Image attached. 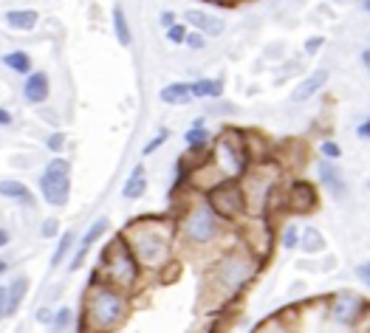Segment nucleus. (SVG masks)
<instances>
[{"label":"nucleus","mask_w":370,"mask_h":333,"mask_svg":"<svg viewBox=\"0 0 370 333\" xmlns=\"http://www.w3.org/2000/svg\"><path fill=\"white\" fill-rule=\"evenodd\" d=\"M122 238L144 271H161L172 260L175 229L170 217H136L128 224Z\"/></svg>","instance_id":"obj_1"},{"label":"nucleus","mask_w":370,"mask_h":333,"mask_svg":"<svg viewBox=\"0 0 370 333\" xmlns=\"http://www.w3.org/2000/svg\"><path fill=\"white\" fill-rule=\"evenodd\" d=\"M82 327L88 333H111L116 330L128 311H130V299L125 291L119 288H111L105 283H90L88 294H85V302H82Z\"/></svg>","instance_id":"obj_2"},{"label":"nucleus","mask_w":370,"mask_h":333,"mask_svg":"<svg viewBox=\"0 0 370 333\" xmlns=\"http://www.w3.org/2000/svg\"><path fill=\"white\" fill-rule=\"evenodd\" d=\"M139 274H142V269H139V263H136L130 246L125 243V238H114V240L102 249L100 266H97V271H94V277H102L105 285L119 288V291L133 288V285L139 283Z\"/></svg>","instance_id":"obj_3"},{"label":"nucleus","mask_w":370,"mask_h":333,"mask_svg":"<svg viewBox=\"0 0 370 333\" xmlns=\"http://www.w3.org/2000/svg\"><path fill=\"white\" fill-rule=\"evenodd\" d=\"M257 269H260V260L249 249H232V252H226L215 263V269H212V285L226 299H232V297H238L254 280Z\"/></svg>","instance_id":"obj_4"},{"label":"nucleus","mask_w":370,"mask_h":333,"mask_svg":"<svg viewBox=\"0 0 370 333\" xmlns=\"http://www.w3.org/2000/svg\"><path fill=\"white\" fill-rule=\"evenodd\" d=\"M212 167L226 178V181H238L246 175L249 170V144L246 136L235 128H226L215 136L212 142Z\"/></svg>","instance_id":"obj_5"},{"label":"nucleus","mask_w":370,"mask_h":333,"mask_svg":"<svg viewBox=\"0 0 370 333\" xmlns=\"http://www.w3.org/2000/svg\"><path fill=\"white\" fill-rule=\"evenodd\" d=\"M221 235V217L212 212V206L204 201L193 203L181 215V238L190 246H210Z\"/></svg>","instance_id":"obj_6"},{"label":"nucleus","mask_w":370,"mask_h":333,"mask_svg":"<svg viewBox=\"0 0 370 333\" xmlns=\"http://www.w3.org/2000/svg\"><path fill=\"white\" fill-rule=\"evenodd\" d=\"M40 192L48 206H65L71 201V161L68 158H54L43 178H40Z\"/></svg>","instance_id":"obj_7"},{"label":"nucleus","mask_w":370,"mask_h":333,"mask_svg":"<svg viewBox=\"0 0 370 333\" xmlns=\"http://www.w3.org/2000/svg\"><path fill=\"white\" fill-rule=\"evenodd\" d=\"M207 203L221 220H240L246 215V195L240 181H221L207 192Z\"/></svg>","instance_id":"obj_8"},{"label":"nucleus","mask_w":370,"mask_h":333,"mask_svg":"<svg viewBox=\"0 0 370 333\" xmlns=\"http://www.w3.org/2000/svg\"><path fill=\"white\" fill-rule=\"evenodd\" d=\"M317 203H320V195L308 181H294L286 192V209L294 215H308L317 209Z\"/></svg>","instance_id":"obj_9"},{"label":"nucleus","mask_w":370,"mask_h":333,"mask_svg":"<svg viewBox=\"0 0 370 333\" xmlns=\"http://www.w3.org/2000/svg\"><path fill=\"white\" fill-rule=\"evenodd\" d=\"M184 26H187V29H196V32H201L204 37H218V34H224V29H226L224 18H218V15H210V12H198V9L184 12Z\"/></svg>","instance_id":"obj_10"},{"label":"nucleus","mask_w":370,"mask_h":333,"mask_svg":"<svg viewBox=\"0 0 370 333\" xmlns=\"http://www.w3.org/2000/svg\"><path fill=\"white\" fill-rule=\"evenodd\" d=\"M362 308H364V302H362V297H359V294H353V291H339V294L334 297L331 313H334V319H336V322L350 325V322L362 313Z\"/></svg>","instance_id":"obj_11"},{"label":"nucleus","mask_w":370,"mask_h":333,"mask_svg":"<svg viewBox=\"0 0 370 333\" xmlns=\"http://www.w3.org/2000/svg\"><path fill=\"white\" fill-rule=\"evenodd\" d=\"M108 226H111V224H108V217H100V220H94V224H90V229L82 235V240H79V249H76V254H74V260H71V266H68L71 271H76V269L82 266L85 254L90 252V246H94V243H97V240H100V238L108 232Z\"/></svg>","instance_id":"obj_12"},{"label":"nucleus","mask_w":370,"mask_h":333,"mask_svg":"<svg viewBox=\"0 0 370 333\" xmlns=\"http://www.w3.org/2000/svg\"><path fill=\"white\" fill-rule=\"evenodd\" d=\"M328 85V68H317V71H311L297 88H294V93H292V102L294 104H300V102H308L311 96H317L322 88Z\"/></svg>","instance_id":"obj_13"},{"label":"nucleus","mask_w":370,"mask_h":333,"mask_svg":"<svg viewBox=\"0 0 370 333\" xmlns=\"http://www.w3.org/2000/svg\"><path fill=\"white\" fill-rule=\"evenodd\" d=\"M48 93H51L48 74H46V71H32L29 79H26V85H23V96H26V102L40 104V102L48 99Z\"/></svg>","instance_id":"obj_14"},{"label":"nucleus","mask_w":370,"mask_h":333,"mask_svg":"<svg viewBox=\"0 0 370 333\" xmlns=\"http://www.w3.org/2000/svg\"><path fill=\"white\" fill-rule=\"evenodd\" d=\"M320 178H322L325 189H328L334 198H342V195H345V178H342V172H339L336 164L322 161V164H320Z\"/></svg>","instance_id":"obj_15"},{"label":"nucleus","mask_w":370,"mask_h":333,"mask_svg":"<svg viewBox=\"0 0 370 333\" xmlns=\"http://www.w3.org/2000/svg\"><path fill=\"white\" fill-rule=\"evenodd\" d=\"M0 195L4 198H12V201H20V203H26V206H32L34 203V195H32V189L23 184V181H0Z\"/></svg>","instance_id":"obj_16"},{"label":"nucleus","mask_w":370,"mask_h":333,"mask_svg":"<svg viewBox=\"0 0 370 333\" xmlns=\"http://www.w3.org/2000/svg\"><path fill=\"white\" fill-rule=\"evenodd\" d=\"M158 99L167 102V104H187L193 99V93H190L187 82H172V85H167V88L158 90Z\"/></svg>","instance_id":"obj_17"},{"label":"nucleus","mask_w":370,"mask_h":333,"mask_svg":"<svg viewBox=\"0 0 370 333\" xmlns=\"http://www.w3.org/2000/svg\"><path fill=\"white\" fill-rule=\"evenodd\" d=\"M144 192H147V172H144V167L139 164V167H133L128 184H125V189H122V195H125L128 201H136V198H142Z\"/></svg>","instance_id":"obj_18"},{"label":"nucleus","mask_w":370,"mask_h":333,"mask_svg":"<svg viewBox=\"0 0 370 333\" xmlns=\"http://www.w3.org/2000/svg\"><path fill=\"white\" fill-rule=\"evenodd\" d=\"M37 20H40V15L34 9H12V12H6V23L12 29H20V32H32L37 26Z\"/></svg>","instance_id":"obj_19"},{"label":"nucleus","mask_w":370,"mask_h":333,"mask_svg":"<svg viewBox=\"0 0 370 333\" xmlns=\"http://www.w3.org/2000/svg\"><path fill=\"white\" fill-rule=\"evenodd\" d=\"M190 93L196 99H218L224 93V82L221 79H196L190 85Z\"/></svg>","instance_id":"obj_20"},{"label":"nucleus","mask_w":370,"mask_h":333,"mask_svg":"<svg viewBox=\"0 0 370 333\" xmlns=\"http://www.w3.org/2000/svg\"><path fill=\"white\" fill-rule=\"evenodd\" d=\"M114 34H116L119 46H130L133 43V34H130V26H128V15H125L122 4L114 6Z\"/></svg>","instance_id":"obj_21"},{"label":"nucleus","mask_w":370,"mask_h":333,"mask_svg":"<svg viewBox=\"0 0 370 333\" xmlns=\"http://www.w3.org/2000/svg\"><path fill=\"white\" fill-rule=\"evenodd\" d=\"M300 249H303L306 254H320V252H325V238H322V232L314 229V226L303 229V232H300Z\"/></svg>","instance_id":"obj_22"},{"label":"nucleus","mask_w":370,"mask_h":333,"mask_svg":"<svg viewBox=\"0 0 370 333\" xmlns=\"http://www.w3.org/2000/svg\"><path fill=\"white\" fill-rule=\"evenodd\" d=\"M210 142H212V136H210L204 119H196L193 128L187 130V144H190V150H204Z\"/></svg>","instance_id":"obj_23"},{"label":"nucleus","mask_w":370,"mask_h":333,"mask_svg":"<svg viewBox=\"0 0 370 333\" xmlns=\"http://www.w3.org/2000/svg\"><path fill=\"white\" fill-rule=\"evenodd\" d=\"M4 62H6L12 71H18V74H32V57H29L26 51H9V54L4 57Z\"/></svg>","instance_id":"obj_24"},{"label":"nucleus","mask_w":370,"mask_h":333,"mask_svg":"<svg viewBox=\"0 0 370 333\" xmlns=\"http://www.w3.org/2000/svg\"><path fill=\"white\" fill-rule=\"evenodd\" d=\"M71 243H74V232H65V235H60V243H57V249H54V257H51V269H57V266L65 260V254H68Z\"/></svg>","instance_id":"obj_25"},{"label":"nucleus","mask_w":370,"mask_h":333,"mask_svg":"<svg viewBox=\"0 0 370 333\" xmlns=\"http://www.w3.org/2000/svg\"><path fill=\"white\" fill-rule=\"evenodd\" d=\"M26 291H29V280H26V277H18V280L9 285V299H12V308H15V311L20 308V302H23V297H26Z\"/></svg>","instance_id":"obj_26"},{"label":"nucleus","mask_w":370,"mask_h":333,"mask_svg":"<svg viewBox=\"0 0 370 333\" xmlns=\"http://www.w3.org/2000/svg\"><path fill=\"white\" fill-rule=\"evenodd\" d=\"M71 319H74V311H71L68 305H62V308L54 313V319H51V327H54V333H62V330H68V327H71Z\"/></svg>","instance_id":"obj_27"},{"label":"nucleus","mask_w":370,"mask_h":333,"mask_svg":"<svg viewBox=\"0 0 370 333\" xmlns=\"http://www.w3.org/2000/svg\"><path fill=\"white\" fill-rule=\"evenodd\" d=\"M280 243H283V249H297L300 246V226L297 224H289L283 229V235H280Z\"/></svg>","instance_id":"obj_28"},{"label":"nucleus","mask_w":370,"mask_h":333,"mask_svg":"<svg viewBox=\"0 0 370 333\" xmlns=\"http://www.w3.org/2000/svg\"><path fill=\"white\" fill-rule=\"evenodd\" d=\"M57 235H60V220H57V217H46V220H43V226H40V238L54 240Z\"/></svg>","instance_id":"obj_29"},{"label":"nucleus","mask_w":370,"mask_h":333,"mask_svg":"<svg viewBox=\"0 0 370 333\" xmlns=\"http://www.w3.org/2000/svg\"><path fill=\"white\" fill-rule=\"evenodd\" d=\"M167 139H170V130H158V133H156V139H150V142L142 147V156H150V153H156V150H158V147H161Z\"/></svg>","instance_id":"obj_30"},{"label":"nucleus","mask_w":370,"mask_h":333,"mask_svg":"<svg viewBox=\"0 0 370 333\" xmlns=\"http://www.w3.org/2000/svg\"><path fill=\"white\" fill-rule=\"evenodd\" d=\"M15 308H12V299H9V285H0V319L12 316Z\"/></svg>","instance_id":"obj_31"},{"label":"nucleus","mask_w":370,"mask_h":333,"mask_svg":"<svg viewBox=\"0 0 370 333\" xmlns=\"http://www.w3.org/2000/svg\"><path fill=\"white\" fill-rule=\"evenodd\" d=\"M187 34H190V29L184 26V23H175V26L167 29V40L170 43H184V40H187Z\"/></svg>","instance_id":"obj_32"},{"label":"nucleus","mask_w":370,"mask_h":333,"mask_svg":"<svg viewBox=\"0 0 370 333\" xmlns=\"http://www.w3.org/2000/svg\"><path fill=\"white\" fill-rule=\"evenodd\" d=\"M320 153H322V158H331V161H336V158L342 156L339 144H336V142H331V139H325V142L320 144Z\"/></svg>","instance_id":"obj_33"},{"label":"nucleus","mask_w":370,"mask_h":333,"mask_svg":"<svg viewBox=\"0 0 370 333\" xmlns=\"http://www.w3.org/2000/svg\"><path fill=\"white\" fill-rule=\"evenodd\" d=\"M184 46H190L193 51H198V48H204V46H207V37H204L201 32H190V34H187V40H184Z\"/></svg>","instance_id":"obj_34"},{"label":"nucleus","mask_w":370,"mask_h":333,"mask_svg":"<svg viewBox=\"0 0 370 333\" xmlns=\"http://www.w3.org/2000/svg\"><path fill=\"white\" fill-rule=\"evenodd\" d=\"M46 147H48L51 153H60V150L65 147V133H51L48 142H46Z\"/></svg>","instance_id":"obj_35"},{"label":"nucleus","mask_w":370,"mask_h":333,"mask_svg":"<svg viewBox=\"0 0 370 333\" xmlns=\"http://www.w3.org/2000/svg\"><path fill=\"white\" fill-rule=\"evenodd\" d=\"M322 46H325V37H314V40L306 43V51H308V54H317Z\"/></svg>","instance_id":"obj_36"},{"label":"nucleus","mask_w":370,"mask_h":333,"mask_svg":"<svg viewBox=\"0 0 370 333\" xmlns=\"http://www.w3.org/2000/svg\"><path fill=\"white\" fill-rule=\"evenodd\" d=\"M356 277H359L362 283H367V285H370V260H367V263H362V266L356 269Z\"/></svg>","instance_id":"obj_37"},{"label":"nucleus","mask_w":370,"mask_h":333,"mask_svg":"<svg viewBox=\"0 0 370 333\" xmlns=\"http://www.w3.org/2000/svg\"><path fill=\"white\" fill-rule=\"evenodd\" d=\"M356 136H359V139H370V116L362 119V125L356 128Z\"/></svg>","instance_id":"obj_38"},{"label":"nucleus","mask_w":370,"mask_h":333,"mask_svg":"<svg viewBox=\"0 0 370 333\" xmlns=\"http://www.w3.org/2000/svg\"><path fill=\"white\" fill-rule=\"evenodd\" d=\"M161 26H164V29L175 26V15H172V12H161Z\"/></svg>","instance_id":"obj_39"},{"label":"nucleus","mask_w":370,"mask_h":333,"mask_svg":"<svg viewBox=\"0 0 370 333\" xmlns=\"http://www.w3.org/2000/svg\"><path fill=\"white\" fill-rule=\"evenodd\" d=\"M37 319H40V322H48V325H51V319H54V313H51L48 308H40V311H37Z\"/></svg>","instance_id":"obj_40"},{"label":"nucleus","mask_w":370,"mask_h":333,"mask_svg":"<svg viewBox=\"0 0 370 333\" xmlns=\"http://www.w3.org/2000/svg\"><path fill=\"white\" fill-rule=\"evenodd\" d=\"M4 125H12V114H9V110L0 107V128H4Z\"/></svg>","instance_id":"obj_41"},{"label":"nucleus","mask_w":370,"mask_h":333,"mask_svg":"<svg viewBox=\"0 0 370 333\" xmlns=\"http://www.w3.org/2000/svg\"><path fill=\"white\" fill-rule=\"evenodd\" d=\"M4 246H9V232L0 229V249H4Z\"/></svg>","instance_id":"obj_42"},{"label":"nucleus","mask_w":370,"mask_h":333,"mask_svg":"<svg viewBox=\"0 0 370 333\" xmlns=\"http://www.w3.org/2000/svg\"><path fill=\"white\" fill-rule=\"evenodd\" d=\"M6 271H9V263H6V260H0V277H4Z\"/></svg>","instance_id":"obj_43"},{"label":"nucleus","mask_w":370,"mask_h":333,"mask_svg":"<svg viewBox=\"0 0 370 333\" xmlns=\"http://www.w3.org/2000/svg\"><path fill=\"white\" fill-rule=\"evenodd\" d=\"M362 62H364V65H367V68H370V48H367V51H364V54H362Z\"/></svg>","instance_id":"obj_44"},{"label":"nucleus","mask_w":370,"mask_h":333,"mask_svg":"<svg viewBox=\"0 0 370 333\" xmlns=\"http://www.w3.org/2000/svg\"><path fill=\"white\" fill-rule=\"evenodd\" d=\"M362 6H364V12H370V0H362Z\"/></svg>","instance_id":"obj_45"},{"label":"nucleus","mask_w":370,"mask_h":333,"mask_svg":"<svg viewBox=\"0 0 370 333\" xmlns=\"http://www.w3.org/2000/svg\"><path fill=\"white\" fill-rule=\"evenodd\" d=\"M367 189H370V178H367Z\"/></svg>","instance_id":"obj_46"}]
</instances>
